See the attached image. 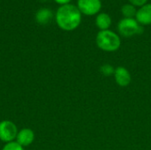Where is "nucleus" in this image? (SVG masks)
I'll use <instances>...</instances> for the list:
<instances>
[{
	"instance_id": "obj_5",
	"label": "nucleus",
	"mask_w": 151,
	"mask_h": 150,
	"mask_svg": "<svg viewBox=\"0 0 151 150\" xmlns=\"http://www.w3.org/2000/svg\"><path fill=\"white\" fill-rule=\"evenodd\" d=\"M77 7L81 13L92 16L100 11L102 2L101 0H78Z\"/></svg>"
},
{
	"instance_id": "obj_4",
	"label": "nucleus",
	"mask_w": 151,
	"mask_h": 150,
	"mask_svg": "<svg viewBox=\"0 0 151 150\" xmlns=\"http://www.w3.org/2000/svg\"><path fill=\"white\" fill-rule=\"evenodd\" d=\"M18 134L16 125L10 120H3L0 122V140L4 142L14 141Z\"/></svg>"
},
{
	"instance_id": "obj_11",
	"label": "nucleus",
	"mask_w": 151,
	"mask_h": 150,
	"mask_svg": "<svg viewBox=\"0 0 151 150\" xmlns=\"http://www.w3.org/2000/svg\"><path fill=\"white\" fill-rule=\"evenodd\" d=\"M137 10L134 5L132 4H126L121 8V13L125 18L134 19V17L136 16Z\"/></svg>"
},
{
	"instance_id": "obj_14",
	"label": "nucleus",
	"mask_w": 151,
	"mask_h": 150,
	"mask_svg": "<svg viewBox=\"0 0 151 150\" xmlns=\"http://www.w3.org/2000/svg\"><path fill=\"white\" fill-rule=\"evenodd\" d=\"M147 1L148 0H129L130 4H132L134 6H140V7H142L144 4H146Z\"/></svg>"
},
{
	"instance_id": "obj_13",
	"label": "nucleus",
	"mask_w": 151,
	"mask_h": 150,
	"mask_svg": "<svg viewBox=\"0 0 151 150\" xmlns=\"http://www.w3.org/2000/svg\"><path fill=\"white\" fill-rule=\"evenodd\" d=\"M2 150H25L22 146H20L18 142L16 141H12L6 143Z\"/></svg>"
},
{
	"instance_id": "obj_10",
	"label": "nucleus",
	"mask_w": 151,
	"mask_h": 150,
	"mask_svg": "<svg viewBox=\"0 0 151 150\" xmlns=\"http://www.w3.org/2000/svg\"><path fill=\"white\" fill-rule=\"evenodd\" d=\"M53 17V13L50 10L47 9V8H42V9H40L36 14H35V19H36V21L42 25H46L48 24L51 19Z\"/></svg>"
},
{
	"instance_id": "obj_12",
	"label": "nucleus",
	"mask_w": 151,
	"mask_h": 150,
	"mask_svg": "<svg viewBox=\"0 0 151 150\" xmlns=\"http://www.w3.org/2000/svg\"><path fill=\"white\" fill-rule=\"evenodd\" d=\"M100 72H101L102 74L108 77V76H111V75L114 74L115 68L112 65H109V64H104L100 67Z\"/></svg>"
},
{
	"instance_id": "obj_6",
	"label": "nucleus",
	"mask_w": 151,
	"mask_h": 150,
	"mask_svg": "<svg viewBox=\"0 0 151 150\" xmlns=\"http://www.w3.org/2000/svg\"><path fill=\"white\" fill-rule=\"evenodd\" d=\"M114 79L116 83L122 88L127 87L131 81H132V77L129 72V71L123 66H119L115 69L114 72Z\"/></svg>"
},
{
	"instance_id": "obj_1",
	"label": "nucleus",
	"mask_w": 151,
	"mask_h": 150,
	"mask_svg": "<svg viewBox=\"0 0 151 150\" xmlns=\"http://www.w3.org/2000/svg\"><path fill=\"white\" fill-rule=\"evenodd\" d=\"M56 21L58 26L63 30H74L81 22V12L73 4L61 5L57 11Z\"/></svg>"
},
{
	"instance_id": "obj_9",
	"label": "nucleus",
	"mask_w": 151,
	"mask_h": 150,
	"mask_svg": "<svg viewBox=\"0 0 151 150\" xmlns=\"http://www.w3.org/2000/svg\"><path fill=\"white\" fill-rule=\"evenodd\" d=\"M111 18L108 13L105 12H100L96 18V25L100 29V31L103 30H108L111 25Z\"/></svg>"
},
{
	"instance_id": "obj_15",
	"label": "nucleus",
	"mask_w": 151,
	"mask_h": 150,
	"mask_svg": "<svg viewBox=\"0 0 151 150\" xmlns=\"http://www.w3.org/2000/svg\"><path fill=\"white\" fill-rule=\"evenodd\" d=\"M58 4H62V5H64V4H67L71 0H55Z\"/></svg>"
},
{
	"instance_id": "obj_2",
	"label": "nucleus",
	"mask_w": 151,
	"mask_h": 150,
	"mask_svg": "<svg viewBox=\"0 0 151 150\" xmlns=\"http://www.w3.org/2000/svg\"><path fill=\"white\" fill-rule=\"evenodd\" d=\"M96 42L100 50L106 52L116 51L121 45V40L119 34L110 29L99 31L96 37Z\"/></svg>"
},
{
	"instance_id": "obj_7",
	"label": "nucleus",
	"mask_w": 151,
	"mask_h": 150,
	"mask_svg": "<svg viewBox=\"0 0 151 150\" xmlns=\"http://www.w3.org/2000/svg\"><path fill=\"white\" fill-rule=\"evenodd\" d=\"M35 141V133L32 129L23 128L18 132L16 137V142H18L20 146L27 147L31 145Z\"/></svg>"
},
{
	"instance_id": "obj_8",
	"label": "nucleus",
	"mask_w": 151,
	"mask_h": 150,
	"mask_svg": "<svg viewBox=\"0 0 151 150\" xmlns=\"http://www.w3.org/2000/svg\"><path fill=\"white\" fill-rule=\"evenodd\" d=\"M135 19L140 25L147 26L151 24V4H146L137 10Z\"/></svg>"
},
{
	"instance_id": "obj_3",
	"label": "nucleus",
	"mask_w": 151,
	"mask_h": 150,
	"mask_svg": "<svg viewBox=\"0 0 151 150\" xmlns=\"http://www.w3.org/2000/svg\"><path fill=\"white\" fill-rule=\"evenodd\" d=\"M118 30L122 36L131 37L134 34H141L142 28L135 19L124 18L119 22Z\"/></svg>"
}]
</instances>
